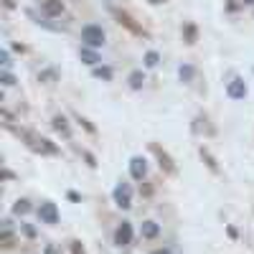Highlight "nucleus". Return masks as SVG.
Instances as JSON below:
<instances>
[{"label": "nucleus", "mask_w": 254, "mask_h": 254, "mask_svg": "<svg viewBox=\"0 0 254 254\" xmlns=\"http://www.w3.org/2000/svg\"><path fill=\"white\" fill-rule=\"evenodd\" d=\"M115 203L120 208H130L132 206V190H130V186H127V183H120L115 188Z\"/></svg>", "instance_id": "obj_3"}, {"label": "nucleus", "mask_w": 254, "mask_h": 254, "mask_svg": "<svg viewBox=\"0 0 254 254\" xmlns=\"http://www.w3.org/2000/svg\"><path fill=\"white\" fill-rule=\"evenodd\" d=\"M132 242V226H130V221H122V226L115 231V244L117 247H127Z\"/></svg>", "instance_id": "obj_5"}, {"label": "nucleus", "mask_w": 254, "mask_h": 254, "mask_svg": "<svg viewBox=\"0 0 254 254\" xmlns=\"http://www.w3.org/2000/svg\"><path fill=\"white\" fill-rule=\"evenodd\" d=\"M115 15H117V20H120V23H125V26H127V28H130L132 33H140V26H135V23H132V18H130V15H127V13H122V10H117Z\"/></svg>", "instance_id": "obj_11"}, {"label": "nucleus", "mask_w": 254, "mask_h": 254, "mask_svg": "<svg viewBox=\"0 0 254 254\" xmlns=\"http://www.w3.org/2000/svg\"><path fill=\"white\" fill-rule=\"evenodd\" d=\"M38 216H41V221H44V224H56V221H59V208H56V203L44 201V203L38 206Z\"/></svg>", "instance_id": "obj_4"}, {"label": "nucleus", "mask_w": 254, "mask_h": 254, "mask_svg": "<svg viewBox=\"0 0 254 254\" xmlns=\"http://www.w3.org/2000/svg\"><path fill=\"white\" fill-rule=\"evenodd\" d=\"M190 76H193V69H190V66H183V69H181V79H190Z\"/></svg>", "instance_id": "obj_21"}, {"label": "nucleus", "mask_w": 254, "mask_h": 254, "mask_svg": "<svg viewBox=\"0 0 254 254\" xmlns=\"http://www.w3.org/2000/svg\"><path fill=\"white\" fill-rule=\"evenodd\" d=\"M142 81H145V76H142L140 71L130 74V87H132V89H140V87H142Z\"/></svg>", "instance_id": "obj_13"}, {"label": "nucleus", "mask_w": 254, "mask_h": 254, "mask_svg": "<svg viewBox=\"0 0 254 254\" xmlns=\"http://www.w3.org/2000/svg\"><path fill=\"white\" fill-rule=\"evenodd\" d=\"M81 59L87 61V64H92V66H94V64L99 61V59H97V54H92L89 49H81Z\"/></svg>", "instance_id": "obj_15"}, {"label": "nucleus", "mask_w": 254, "mask_h": 254, "mask_svg": "<svg viewBox=\"0 0 254 254\" xmlns=\"http://www.w3.org/2000/svg\"><path fill=\"white\" fill-rule=\"evenodd\" d=\"M150 3H155V5H158V3H165V0H150Z\"/></svg>", "instance_id": "obj_25"}, {"label": "nucleus", "mask_w": 254, "mask_h": 254, "mask_svg": "<svg viewBox=\"0 0 254 254\" xmlns=\"http://www.w3.org/2000/svg\"><path fill=\"white\" fill-rule=\"evenodd\" d=\"M54 127H56V130H61V132H69V125H66V120H64L61 115L54 117Z\"/></svg>", "instance_id": "obj_16"}, {"label": "nucleus", "mask_w": 254, "mask_h": 254, "mask_svg": "<svg viewBox=\"0 0 254 254\" xmlns=\"http://www.w3.org/2000/svg\"><path fill=\"white\" fill-rule=\"evenodd\" d=\"M145 64H147V66H155V64H158V54H155V51H150V54L145 56Z\"/></svg>", "instance_id": "obj_19"}, {"label": "nucleus", "mask_w": 254, "mask_h": 254, "mask_svg": "<svg viewBox=\"0 0 254 254\" xmlns=\"http://www.w3.org/2000/svg\"><path fill=\"white\" fill-rule=\"evenodd\" d=\"M23 137L28 140V147L36 153H49V155L56 153V145H51V140H46V137H38L33 132H23Z\"/></svg>", "instance_id": "obj_1"}, {"label": "nucleus", "mask_w": 254, "mask_h": 254, "mask_svg": "<svg viewBox=\"0 0 254 254\" xmlns=\"http://www.w3.org/2000/svg\"><path fill=\"white\" fill-rule=\"evenodd\" d=\"M130 173H132V178H135V181H142V178H145L147 165H145V160H142V158H132V160H130Z\"/></svg>", "instance_id": "obj_7"}, {"label": "nucleus", "mask_w": 254, "mask_h": 254, "mask_svg": "<svg viewBox=\"0 0 254 254\" xmlns=\"http://www.w3.org/2000/svg\"><path fill=\"white\" fill-rule=\"evenodd\" d=\"M158 234H160V226H158L155 221H145V224H142V237H145V239H155Z\"/></svg>", "instance_id": "obj_10"}, {"label": "nucleus", "mask_w": 254, "mask_h": 254, "mask_svg": "<svg viewBox=\"0 0 254 254\" xmlns=\"http://www.w3.org/2000/svg\"><path fill=\"white\" fill-rule=\"evenodd\" d=\"M44 10H46V15H61L64 13V3L61 0H44Z\"/></svg>", "instance_id": "obj_9"}, {"label": "nucleus", "mask_w": 254, "mask_h": 254, "mask_svg": "<svg viewBox=\"0 0 254 254\" xmlns=\"http://www.w3.org/2000/svg\"><path fill=\"white\" fill-rule=\"evenodd\" d=\"M94 74H97V76H102V79H112V71H110V69H97Z\"/></svg>", "instance_id": "obj_20"}, {"label": "nucleus", "mask_w": 254, "mask_h": 254, "mask_svg": "<svg viewBox=\"0 0 254 254\" xmlns=\"http://www.w3.org/2000/svg\"><path fill=\"white\" fill-rule=\"evenodd\" d=\"M153 254H168V252H153Z\"/></svg>", "instance_id": "obj_27"}, {"label": "nucleus", "mask_w": 254, "mask_h": 254, "mask_svg": "<svg viewBox=\"0 0 254 254\" xmlns=\"http://www.w3.org/2000/svg\"><path fill=\"white\" fill-rule=\"evenodd\" d=\"M153 153L158 155V160H160V168H165L168 173H176V165H173V160H171V155H168L165 150H160L158 145H153Z\"/></svg>", "instance_id": "obj_8"}, {"label": "nucleus", "mask_w": 254, "mask_h": 254, "mask_svg": "<svg viewBox=\"0 0 254 254\" xmlns=\"http://www.w3.org/2000/svg\"><path fill=\"white\" fill-rule=\"evenodd\" d=\"M244 3H249V5H254V0H244Z\"/></svg>", "instance_id": "obj_26"}, {"label": "nucleus", "mask_w": 254, "mask_h": 254, "mask_svg": "<svg viewBox=\"0 0 254 254\" xmlns=\"http://www.w3.org/2000/svg\"><path fill=\"white\" fill-rule=\"evenodd\" d=\"M71 252H74V254H84V247H79V242H74V244H71Z\"/></svg>", "instance_id": "obj_23"}, {"label": "nucleus", "mask_w": 254, "mask_h": 254, "mask_svg": "<svg viewBox=\"0 0 254 254\" xmlns=\"http://www.w3.org/2000/svg\"><path fill=\"white\" fill-rule=\"evenodd\" d=\"M28 208H31V206H28V201H18V203L13 206L15 214H28Z\"/></svg>", "instance_id": "obj_17"}, {"label": "nucleus", "mask_w": 254, "mask_h": 254, "mask_svg": "<svg viewBox=\"0 0 254 254\" xmlns=\"http://www.w3.org/2000/svg\"><path fill=\"white\" fill-rule=\"evenodd\" d=\"M226 94H229L231 99H242V97L247 94V84H244L242 79H234V81H229V87H226Z\"/></svg>", "instance_id": "obj_6"}, {"label": "nucleus", "mask_w": 254, "mask_h": 254, "mask_svg": "<svg viewBox=\"0 0 254 254\" xmlns=\"http://www.w3.org/2000/svg\"><path fill=\"white\" fill-rule=\"evenodd\" d=\"M186 41H188V44H193V41H196V28L193 26H186Z\"/></svg>", "instance_id": "obj_18"}, {"label": "nucleus", "mask_w": 254, "mask_h": 254, "mask_svg": "<svg viewBox=\"0 0 254 254\" xmlns=\"http://www.w3.org/2000/svg\"><path fill=\"white\" fill-rule=\"evenodd\" d=\"M13 242H15V237L10 234V231H3V234H0V244H3L5 249H8V247H13Z\"/></svg>", "instance_id": "obj_14"}, {"label": "nucleus", "mask_w": 254, "mask_h": 254, "mask_svg": "<svg viewBox=\"0 0 254 254\" xmlns=\"http://www.w3.org/2000/svg\"><path fill=\"white\" fill-rule=\"evenodd\" d=\"M81 41L87 46H92V49H97V46H102L104 44V31L99 28V26H87L81 31Z\"/></svg>", "instance_id": "obj_2"}, {"label": "nucleus", "mask_w": 254, "mask_h": 254, "mask_svg": "<svg viewBox=\"0 0 254 254\" xmlns=\"http://www.w3.org/2000/svg\"><path fill=\"white\" fill-rule=\"evenodd\" d=\"M0 61H3V66H8V64H10V59H8V54H5V51L0 54Z\"/></svg>", "instance_id": "obj_24"}, {"label": "nucleus", "mask_w": 254, "mask_h": 254, "mask_svg": "<svg viewBox=\"0 0 254 254\" xmlns=\"http://www.w3.org/2000/svg\"><path fill=\"white\" fill-rule=\"evenodd\" d=\"M201 155H203V160H206V165L211 168V171H219V165H216V160H214V155H211L208 150H203V147H201Z\"/></svg>", "instance_id": "obj_12"}, {"label": "nucleus", "mask_w": 254, "mask_h": 254, "mask_svg": "<svg viewBox=\"0 0 254 254\" xmlns=\"http://www.w3.org/2000/svg\"><path fill=\"white\" fill-rule=\"evenodd\" d=\"M3 84H5V87H13V84H15V79H13L10 74H3Z\"/></svg>", "instance_id": "obj_22"}]
</instances>
